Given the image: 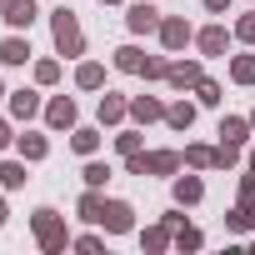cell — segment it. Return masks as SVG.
Instances as JSON below:
<instances>
[{
    "mask_svg": "<svg viewBox=\"0 0 255 255\" xmlns=\"http://www.w3.org/2000/svg\"><path fill=\"white\" fill-rule=\"evenodd\" d=\"M125 170L130 175H175L180 170V155L175 150H135V155H125Z\"/></svg>",
    "mask_w": 255,
    "mask_h": 255,
    "instance_id": "obj_1",
    "label": "cell"
},
{
    "mask_svg": "<svg viewBox=\"0 0 255 255\" xmlns=\"http://www.w3.org/2000/svg\"><path fill=\"white\" fill-rule=\"evenodd\" d=\"M50 35H55V50H60V55H80V50H85L80 20L65 10V0H60V10H55V20H50Z\"/></svg>",
    "mask_w": 255,
    "mask_h": 255,
    "instance_id": "obj_2",
    "label": "cell"
},
{
    "mask_svg": "<svg viewBox=\"0 0 255 255\" xmlns=\"http://www.w3.org/2000/svg\"><path fill=\"white\" fill-rule=\"evenodd\" d=\"M35 240H40V250H65V245H75L70 240V230H65V220L55 215V210H35Z\"/></svg>",
    "mask_w": 255,
    "mask_h": 255,
    "instance_id": "obj_3",
    "label": "cell"
},
{
    "mask_svg": "<svg viewBox=\"0 0 255 255\" xmlns=\"http://www.w3.org/2000/svg\"><path fill=\"white\" fill-rule=\"evenodd\" d=\"M155 35H160V45H165V50H185V45L195 40V30H190V20H185V15H160V30H155Z\"/></svg>",
    "mask_w": 255,
    "mask_h": 255,
    "instance_id": "obj_4",
    "label": "cell"
},
{
    "mask_svg": "<svg viewBox=\"0 0 255 255\" xmlns=\"http://www.w3.org/2000/svg\"><path fill=\"white\" fill-rule=\"evenodd\" d=\"M125 25H130L135 35H150V30H160V10L150 5V0H135V5L125 10Z\"/></svg>",
    "mask_w": 255,
    "mask_h": 255,
    "instance_id": "obj_5",
    "label": "cell"
},
{
    "mask_svg": "<svg viewBox=\"0 0 255 255\" xmlns=\"http://www.w3.org/2000/svg\"><path fill=\"white\" fill-rule=\"evenodd\" d=\"M45 125H50V130H75V100L70 95H55L45 105Z\"/></svg>",
    "mask_w": 255,
    "mask_h": 255,
    "instance_id": "obj_6",
    "label": "cell"
},
{
    "mask_svg": "<svg viewBox=\"0 0 255 255\" xmlns=\"http://www.w3.org/2000/svg\"><path fill=\"white\" fill-rule=\"evenodd\" d=\"M100 225H105L110 235H125V230L135 225V210L125 205V200H105V215H100Z\"/></svg>",
    "mask_w": 255,
    "mask_h": 255,
    "instance_id": "obj_7",
    "label": "cell"
},
{
    "mask_svg": "<svg viewBox=\"0 0 255 255\" xmlns=\"http://www.w3.org/2000/svg\"><path fill=\"white\" fill-rule=\"evenodd\" d=\"M165 80H170L175 90H195V85L205 80V70H200V60H175V65L165 70Z\"/></svg>",
    "mask_w": 255,
    "mask_h": 255,
    "instance_id": "obj_8",
    "label": "cell"
},
{
    "mask_svg": "<svg viewBox=\"0 0 255 255\" xmlns=\"http://www.w3.org/2000/svg\"><path fill=\"white\" fill-rule=\"evenodd\" d=\"M195 45H200V55H225V45H230V30H225V25H205V30L195 35Z\"/></svg>",
    "mask_w": 255,
    "mask_h": 255,
    "instance_id": "obj_9",
    "label": "cell"
},
{
    "mask_svg": "<svg viewBox=\"0 0 255 255\" xmlns=\"http://www.w3.org/2000/svg\"><path fill=\"white\" fill-rule=\"evenodd\" d=\"M130 115V100L125 95H100V125H120Z\"/></svg>",
    "mask_w": 255,
    "mask_h": 255,
    "instance_id": "obj_10",
    "label": "cell"
},
{
    "mask_svg": "<svg viewBox=\"0 0 255 255\" xmlns=\"http://www.w3.org/2000/svg\"><path fill=\"white\" fill-rule=\"evenodd\" d=\"M10 115H15V120L40 115V95H35V90H10Z\"/></svg>",
    "mask_w": 255,
    "mask_h": 255,
    "instance_id": "obj_11",
    "label": "cell"
},
{
    "mask_svg": "<svg viewBox=\"0 0 255 255\" xmlns=\"http://www.w3.org/2000/svg\"><path fill=\"white\" fill-rule=\"evenodd\" d=\"M130 115H135L140 125H150V120H165V105H160L155 95H135V100H130Z\"/></svg>",
    "mask_w": 255,
    "mask_h": 255,
    "instance_id": "obj_12",
    "label": "cell"
},
{
    "mask_svg": "<svg viewBox=\"0 0 255 255\" xmlns=\"http://www.w3.org/2000/svg\"><path fill=\"white\" fill-rule=\"evenodd\" d=\"M165 125H170V130H190V125H195V105H190V100L165 105Z\"/></svg>",
    "mask_w": 255,
    "mask_h": 255,
    "instance_id": "obj_13",
    "label": "cell"
},
{
    "mask_svg": "<svg viewBox=\"0 0 255 255\" xmlns=\"http://www.w3.org/2000/svg\"><path fill=\"white\" fill-rule=\"evenodd\" d=\"M15 150H20V160H45L50 155V140L45 135H15Z\"/></svg>",
    "mask_w": 255,
    "mask_h": 255,
    "instance_id": "obj_14",
    "label": "cell"
},
{
    "mask_svg": "<svg viewBox=\"0 0 255 255\" xmlns=\"http://www.w3.org/2000/svg\"><path fill=\"white\" fill-rule=\"evenodd\" d=\"M200 195H205L200 175H180L175 180V205H200Z\"/></svg>",
    "mask_w": 255,
    "mask_h": 255,
    "instance_id": "obj_15",
    "label": "cell"
},
{
    "mask_svg": "<svg viewBox=\"0 0 255 255\" xmlns=\"http://www.w3.org/2000/svg\"><path fill=\"white\" fill-rule=\"evenodd\" d=\"M35 15H40V10H35V0H15V5L5 10V25H10V30H25Z\"/></svg>",
    "mask_w": 255,
    "mask_h": 255,
    "instance_id": "obj_16",
    "label": "cell"
},
{
    "mask_svg": "<svg viewBox=\"0 0 255 255\" xmlns=\"http://www.w3.org/2000/svg\"><path fill=\"white\" fill-rule=\"evenodd\" d=\"M100 215H105V195H100L95 185H85V195H80V220H95V225H100Z\"/></svg>",
    "mask_w": 255,
    "mask_h": 255,
    "instance_id": "obj_17",
    "label": "cell"
},
{
    "mask_svg": "<svg viewBox=\"0 0 255 255\" xmlns=\"http://www.w3.org/2000/svg\"><path fill=\"white\" fill-rule=\"evenodd\" d=\"M0 60H5V65H25V60H30V40L10 35L5 45H0Z\"/></svg>",
    "mask_w": 255,
    "mask_h": 255,
    "instance_id": "obj_18",
    "label": "cell"
},
{
    "mask_svg": "<svg viewBox=\"0 0 255 255\" xmlns=\"http://www.w3.org/2000/svg\"><path fill=\"white\" fill-rule=\"evenodd\" d=\"M70 145H75L80 155H95V150H100V130H90V125H75V130H70Z\"/></svg>",
    "mask_w": 255,
    "mask_h": 255,
    "instance_id": "obj_19",
    "label": "cell"
},
{
    "mask_svg": "<svg viewBox=\"0 0 255 255\" xmlns=\"http://www.w3.org/2000/svg\"><path fill=\"white\" fill-rule=\"evenodd\" d=\"M75 85H80V90H100V85H105V65H95V60H85V65L75 70Z\"/></svg>",
    "mask_w": 255,
    "mask_h": 255,
    "instance_id": "obj_20",
    "label": "cell"
},
{
    "mask_svg": "<svg viewBox=\"0 0 255 255\" xmlns=\"http://www.w3.org/2000/svg\"><path fill=\"white\" fill-rule=\"evenodd\" d=\"M140 65H145V55H140L135 45H120V50H115V70H125V75H140Z\"/></svg>",
    "mask_w": 255,
    "mask_h": 255,
    "instance_id": "obj_21",
    "label": "cell"
},
{
    "mask_svg": "<svg viewBox=\"0 0 255 255\" xmlns=\"http://www.w3.org/2000/svg\"><path fill=\"white\" fill-rule=\"evenodd\" d=\"M230 80L235 85H255V55H235L230 60Z\"/></svg>",
    "mask_w": 255,
    "mask_h": 255,
    "instance_id": "obj_22",
    "label": "cell"
},
{
    "mask_svg": "<svg viewBox=\"0 0 255 255\" xmlns=\"http://www.w3.org/2000/svg\"><path fill=\"white\" fill-rule=\"evenodd\" d=\"M220 135H225L230 145H240V140L250 135V120H240V115H225V120H220Z\"/></svg>",
    "mask_w": 255,
    "mask_h": 255,
    "instance_id": "obj_23",
    "label": "cell"
},
{
    "mask_svg": "<svg viewBox=\"0 0 255 255\" xmlns=\"http://www.w3.org/2000/svg\"><path fill=\"white\" fill-rule=\"evenodd\" d=\"M0 185H5V190H20V185H25V160H5V165H0Z\"/></svg>",
    "mask_w": 255,
    "mask_h": 255,
    "instance_id": "obj_24",
    "label": "cell"
},
{
    "mask_svg": "<svg viewBox=\"0 0 255 255\" xmlns=\"http://www.w3.org/2000/svg\"><path fill=\"white\" fill-rule=\"evenodd\" d=\"M185 165H195V170H210V165H215V150H210V145H190V150H185Z\"/></svg>",
    "mask_w": 255,
    "mask_h": 255,
    "instance_id": "obj_25",
    "label": "cell"
},
{
    "mask_svg": "<svg viewBox=\"0 0 255 255\" xmlns=\"http://www.w3.org/2000/svg\"><path fill=\"white\" fill-rule=\"evenodd\" d=\"M140 245H145V250H165V245H170V225H150V230L140 235Z\"/></svg>",
    "mask_w": 255,
    "mask_h": 255,
    "instance_id": "obj_26",
    "label": "cell"
},
{
    "mask_svg": "<svg viewBox=\"0 0 255 255\" xmlns=\"http://www.w3.org/2000/svg\"><path fill=\"white\" fill-rule=\"evenodd\" d=\"M60 80V60H35V85H55Z\"/></svg>",
    "mask_w": 255,
    "mask_h": 255,
    "instance_id": "obj_27",
    "label": "cell"
},
{
    "mask_svg": "<svg viewBox=\"0 0 255 255\" xmlns=\"http://www.w3.org/2000/svg\"><path fill=\"white\" fill-rule=\"evenodd\" d=\"M165 70H170V60H160V55H145V65H140L145 80H165Z\"/></svg>",
    "mask_w": 255,
    "mask_h": 255,
    "instance_id": "obj_28",
    "label": "cell"
},
{
    "mask_svg": "<svg viewBox=\"0 0 255 255\" xmlns=\"http://www.w3.org/2000/svg\"><path fill=\"white\" fill-rule=\"evenodd\" d=\"M195 100H200V105H220L225 95H220V85H215V80H200V85H195Z\"/></svg>",
    "mask_w": 255,
    "mask_h": 255,
    "instance_id": "obj_29",
    "label": "cell"
},
{
    "mask_svg": "<svg viewBox=\"0 0 255 255\" xmlns=\"http://www.w3.org/2000/svg\"><path fill=\"white\" fill-rule=\"evenodd\" d=\"M80 175H85V185H95V190H100V185L110 180V165H100V160H90V165H85Z\"/></svg>",
    "mask_w": 255,
    "mask_h": 255,
    "instance_id": "obj_30",
    "label": "cell"
},
{
    "mask_svg": "<svg viewBox=\"0 0 255 255\" xmlns=\"http://www.w3.org/2000/svg\"><path fill=\"white\" fill-rule=\"evenodd\" d=\"M235 160H240V145H230V140H225V145L215 150V170H230Z\"/></svg>",
    "mask_w": 255,
    "mask_h": 255,
    "instance_id": "obj_31",
    "label": "cell"
},
{
    "mask_svg": "<svg viewBox=\"0 0 255 255\" xmlns=\"http://www.w3.org/2000/svg\"><path fill=\"white\" fill-rule=\"evenodd\" d=\"M175 245H180V250H200V230L180 225V230H175Z\"/></svg>",
    "mask_w": 255,
    "mask_h": 255,
    "instance_id": "obj_32",
    "label": "cell"
},
{
    "mask_svg": "<svg viewBox=\"0 0 255 255\" xmlns=\"http://www.w3.org/2000/svg\"><path fill=\"white\" fill-rule=\"evenodd\" d=\"M235 40L255 45V15H240V20H235Z\"/></svg>",
    "mask_w": 255,
    "mask_h": 255,
    "instance_id": "obj_33",
    "label": "cell"
},
{
    "mask_svg": "<svg viewBox=\"0 0 255 255\" xmlns=\"http://www.w3.org/2000/svg\"><path fill=\"white\" fill-rule=\"evenodd\" d=\"M115 150H120V155H135V150H140V135H135V130L115 135Z\"/></svg>",
    "mask_w": 255,
    "mask_h": 255,
    "instance_id": "obj_34",
    "label": "cell"
},
{
    "mask_svg": "<svg viewBox=\"0 0 255 255\" xmlns=\"http://www.w3.org/2000/svg\"><path fill=\"white\" fill-rule=\"evenodd\" d=\"M240 210H255V175L240 180Z\"/></svg>",
    "mask_w": 255,
    "mask_h": 255,
    "instance_id": "obj_35",
    "label": "cell"
},
{
    "mask_svg": "<svg viewBox=\"0 0 255 255\" xmlns=\"http://www.w3.org/2000/svg\"><path fill=\"white\" fill-rule=\"evenodd\" d=\"M205 10H210V15H220V10H230V0H205Z\"/></svg>",
    "mask_w": 255,
    "mask_h": 255,
    "instance_id": "obj_36",
    "label": "cell"
},
{
    "mask_svg": "<svg viewBox=\"0 0 255 255\" xmlns=\"http://www.w3.org/2000/svg\"><path fill=\"white\" fill-rule=\"evenodd\" d=\"M10 140H15V135H10V125H5V120H0V150H5Z\"/></svg>",
    "mask_w": 255,
    "mask_h": 255,
    "instance_id": "obj_37",
    "label": "cell"
},
{
    "mask_svg": "<svg viewBox=\"0 0 255 255\" xmlns=\"http://www.w3.org/2000/svg\"><path fill=\"white\" fill-rule=\"evenodd\" d=\"M10 5H15V0H0V15H5V10H10Z\"/></svg>",
    "mask_w": 255,
    "mask_h": 255,
    "instance_id": "obj_38",
    "label": "cell"
},
{
    "mask_svg": "<svg viewBox=\"0 0 255 255\" xmlns=\"http://www.w3.org/2000/svg\"><path fill=\"white\" fill-rule=\"evenodd\" d=\"M5 215H10V210H5V200H0V225H5Z\"/></svg>",
    "mask_w": 255,
    "mask_h": 255,
    "instance_id": "obj_39",
    "label": "cell"
},
{
    "mask_svg": "<svg viewBox=\"0 0 255 255\" xmlns=\"http://www.w3.org/2000/svg\"><path fill=\"white\" fill-rule=\"evenodd\" d=\"M100 5H120V0H100Z\"/></svg>",
    "mask_w": 255,
    "mask_h": 255,
    "instance_id": "obj_40",
    "label": "cell"
},
{
    "mask_svg": "<svg viewBox=\"0 0 255 255\" xmlns=\"http://www.w3.org/2000/svg\"><path fill=\"white\" fill-rule=\"evenodd\" d=\"M250 170H255V150H250Z\"/></svg>",
    "mask_w": 255,
    "mask_h": 255,
    "instance_id": "obj_41",
    "label": "cell"
},
{
    "mask_svg": "<svg viewBox=\"0 0 255 255\" xmlns=\"http://www.w3.org/2000/svg\"><path fill=\"white\" fill-rule=\"evenodd\" d=\"M250 125H255V110H250Z\"/></svg>",
    "mask_w": 255,
    "mask_h": 255,
    "instance_id": "obj_42",
    "label": "cell"
},
{
    "mask_svg": "<svg viewBox=\"0 0 255 255\" xmlns=\"http://www.w3.org/2000/svg\"><path fill=\"white\" fill-rule=\"evenodd\" d=\"M0 95H5V85H0Z\"/></svg>",
    "mask_w": 255,
    "mask_h": 255,
    "instance_id": "obj_43",
    "label": "cell"
}]
</instances>
